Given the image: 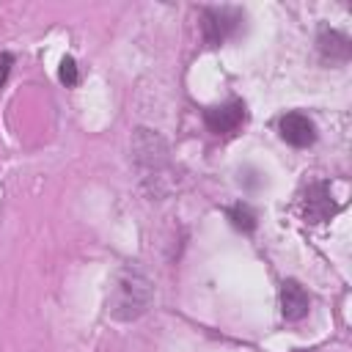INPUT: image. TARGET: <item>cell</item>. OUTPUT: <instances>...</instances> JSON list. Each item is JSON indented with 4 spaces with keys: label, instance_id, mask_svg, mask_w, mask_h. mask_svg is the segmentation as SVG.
<instances>
[{
    "label": "cell",
    "instance_id": "obj_1",
    "mask_svg": "<svg viewBox=\"0 0 352 352\" xmlns=\"http://www.w3.org/2000/svg\"><path fill=\"white\" fill-rule=\"evenodd\" d=\"M151 300H154L151 278L140 267L124 264L113 278L110 297H107V314L118 322H132L148 311Z\"/></svg>",
    "mask_w": 352,
    "mask_h": 352
},
{
    "label": "cell",
    "instance_id": "obj_2",
    "mask_svg": "<svg viewBox=\"0 0 352 352\" xmlns=\"http://www.w3.org/2000/svg\"><path fill=\"white\" fill-rule=\"evenodd\" d=\"M132 151H135L138 165H143L146 170H154V173H160V168L168 162L165 140H162L157 132H151V129H138V132H135Z\"/></svg>",
    "mask_w": 352,
    "mask_h": 352
},
{
    "label": "cell",
    "instance_id": "obj_3",
    "mask_svg": "<svg viewBox=\"0 0 352 352\" xmlns=\"http://www.w3.org/2000/svg\"><path fill=\"white\" fill-rule=\"evenodd\" d=\"M336 201L330 195V184L327 182H314L308 190H305V198H302V214L308 223H324L330 220V214H336Z\"/></svg>",
    "mask_w": 352,
    "mask_h": 352
},
{
    "label": "cell",
    "instance_id": "obj_4",
    "mask_svg": "<svg viewBox=\"0 0 352 352\" xmlns=\"http://www.w3.org/2000/svg\"><path fill=\"white\" fill-rule=\"evenodd\" d=\"M239 25V16L228 8H206L204 11V38L209 47L223 44Z\"/></svg>",
    "mask_w": 352,
    "mask_h": 352
},
{
    "label": "cell",
    "instance_id": "obj_5",
    "mask_svg": "<svg viewBox=\"0 0 352 352\" xmlns=\"http://www.w3.org/2000/svg\"><path fill=\"white\" fill-rule=\"evenodd\" d=\"M278 129H280V138H283L289 146H297V148H305V146H311V143L316 140V126H314V121H311L308 116H302V113H286V116L280 118Z\"/></svg>",
    "mask_w": 352,
    "mask_h": 352
},
{
    "label": "cell",
    "instance_id": "obj_6",
    "mask_svg": "<svg viewBox=\"0 0 352 352\" xmlns=\"http://www.w3.org/2000/svg\"><path fill=\"white\" fill-rule=\"evenodd\" d=\"M204 121L214 135H228L245 121V107H242V102H226V104L209 107L204 113Z\"/></svg>",
    "mask_w": 352,
    "mask_h": 352
},
{
    "label": "cell",
    "instance_id": "obj_7",
    "mask_svg": "<svg viewBox=\"0 0 352 352\" xmlns=\"http://www.w3.org/2000/svg\"><path fill=\"white\" fill-rule=\"evenodd\" d=\"M311 308V300L305 294V289L297 280H283L280 283V311L289 322H300Z\"/></svg>",
    "mask_w": 352,
    "mask_h": 352
},
{
    "label": "cell",
    "instance_id": "obj_8",
    "mask_svg": "<svg viewBox=\"0 0 352 352\" xmlns=\"http://www.w3.org/2000/svg\"><path fill=\"white\" fill-rule=\"evenodd\" d=\"M316 44H319L322 58L330 60V63H344V60L349 58V38H346L344 33H338V30L324 28V30L319 33Z\"/></svg>",
    "mask_w": 352,
    "mask_h": 352
},
{
    "label": "cell",
    "instance_id": "obj_9",
    "mask_svg": "<svg viewBox=\"0 0 352 352\" xmlns=\"http://www.w3.org/2000/svg\"><path fill=\"white\" fill-rule=\"evenodd\" d=\"M228 220H231V226L239 228V231H253V226H256V214H253L250 206H245V204L231 206V209H228Z\"/></svg>",
    "mask_w": 352,
    "mask_h": 352
},
{
    "label": "cell",
    "instance_id": "obj_10",
    "mask_svg": "<svg viewBox=\"0 0 352 352\" xmlns=\"http://www.w3.org/2000/svg\"><path fill=\"white\" fill-rule=\"evenodd\" d=\"M58 77H60V82H66V85H74V82H77V63H74V58L66 55V58L60 60Z\"/></svg>",
    "mask_w": 352,
    "mask_h": 352
},
{
    "label": "cell",
    "instance_id": "obj_11",
    "mask_svg": "<svg viewBox=\"0 0 352 352\" xmlns=\"http://www.w3.org/2000/svg\"><path fill=\"white\" fill-rule=\"evenodd\" d=\"M11 63H14V58H11L8 52H0V85L6 82V77H8V72H11Z\"/></svg>",
    "mask_w": 352,
    "mask_h": 352
}]
</instances>
